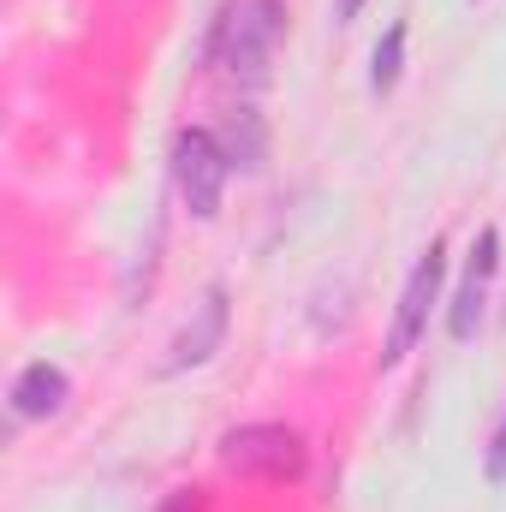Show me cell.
Segmentation results:
<instances>
[{"instance_id": "5b68a950", "label": "cell", "mask_w": 506, "mask_h": 512, "mask_svg": "<svg viewBox=\"0 0 506 512\" xmlns=\"http://www.w3.org/2000/svg\"><path fill=\"white\" fill-rule=\"evenodd\" d=\"M221 340H227V286H209L203 304L191 310V322L173 334L167 370H197V364H209V358L221 352Z\"/></svg>"}, {"instance_id": "7c38bea8", "label": "cell", "mask_w": 506, "mask_h": 512, "mask_svg": "<svg viewBox=\"0 0 506 512\" xmlns=\"http://www.w3.org/2000/svg\"><path fill=\"white\" fill-rule=\"evenodd\" d=\"M358 12H364V0H334V18H340V24H352Z\"/></svg>"}, {"instance_id": "277c9868", "label": "cell", "mask_w": 506, "mask_h": 512, "mask_svg": "<svg viewBox=\"0 0 506 512\" xmlns=\"http://www.w3.org/2000/svg\"><path fill=\"white\" fill-rule=\"evenodd\" d=\"M441 274H447L441 245H429V251L417 256V268H411L405 292H399V316H393V334H387L381 364H399V358L417 346V334H423V322H429V304H435V292H441Z\"/></svg>"}, {"instance_id": "6da1fadb", "label": "cell", "mask_w": 506, "mask_h": 512, "mask_svg": "<svg viewBox=\"0 0 506 512\" xmlns=\"http://www.w3.org/2000/svg\"><path fill=\"white\" fill-rule=\"evenodd\" d=\"M280 36H286V6L280 0H239L227 12V24H221V60H227V72L245 78V84H262Z\"/></svg>"}, {"instance_id": "30bf717a", "label": "cell", "mask_w": 506, "mask_h": 512, "mask_svg": "<svg viewBox=\"0 0 506 512\" xmlns=\"http://www.w3.org/2000/svg\"><path fill=\"white\" fill-rule=\"evenodd\" d=\"M489 483H506V423L495 429V441H489Z\"/></svg>"}, {"instance_id": "3957f363", "label": "cell", "mask_w": 506, "mask_h": 512, "mask_svg": "<svg viewBox=\"0 0 506 512\" xmlns=\"http://www.w3.org/2000/svg\"><path fill=\"white\" fill-rule=\"evenodd\" d=\"M221 465L227 471H245V477H298L304 471V441L286 429V423H251V429H233L221 441Z\"/></svg>"}, {"instance_id": "8fae6325", "label": "cell", "mask_w": 506, "mask_h": 512, "mask_svg": "<svg viewBox=\"0 0 506 512\" xmlns=\"http://www.w3.org/2000/svg\"><path fill=\"white\" fill-rule=\"evenodd\" d=\"M161 512H203V495H197V489H179V495H173Z\"/></svg>"}, {"instance_id": "7a4b0ae2", "label": "cell", "mask_w": 506, "mask_h": 512, "mask_svg": "<svg viewBox=\"0 0 506 512\" xmlns=\"http://www.w3.org/2000/svg\"><path fill=\"white\" fill-rule=\"evenodd\" d=\"M227 167H233V155H227L221 137H209V131H179V143H173V179H179V197H185L191 215L209 221V215L221 209Z\"/></svg>"}, {"instance_id": "9c48e42d", "label": "cell", "mask_w": 506, "mask_h": 512, "mask_svg": "<svg viewBox=\"0 0 506 512\" xmlns=\"http://www.w3.org/2000/svg\"><path fill=\"white\" fill-rule=\"evenodd\" d=\"M399 60H405V24H393V30L381 36L376 66H370V84H376V90H393V78H399Z\"/></svg>"}, {"instance_id": "ba28073f", "label": "cell", "mask_w": 506, "mask_h": 512, "mask_svg": "<svg viewBox=\"0 0 506 512\" xmlns=\"http://www.w3.org/2000/svg\"><path fill=\"white\" fill-rule=\"evenodd\" d=\"M227 155H233L239 167H256V161H262V120H256L251 108L233 114V126H227Z\"/></svg>"}, {"instance_id": "52a82bcc", "label": "cell", "mask_w": 506, "mask_h": 512, "mask_svg": "<svg viewBox=\"0 0 506 512\" xmlns=\"http://www.w3.org/2000/svg\"><path fill=\"white\" fill-rule=\"evenodd\" d=\"M60 405H66V370H54V364H30L12 382V411L18 417H54Z\"/></svg>"}, {"instance_id": "8992f818", "label": "cell", "mask_w": 506, "mask_h": 512, "mask_svg": "<svg viewBox=\"0 0 506 512\" xmlns=\"http://www.w3.org/2000/svg\"><path fill=\"white\" fill-rule=\"evenodd\" d=\"M495 262H501V233L483 227V239H477V251H471V274H465V286H459V298H453V316H447L453 340H471V334H477V316H483V292H489Z\"/></svg>"}]
</instances>
